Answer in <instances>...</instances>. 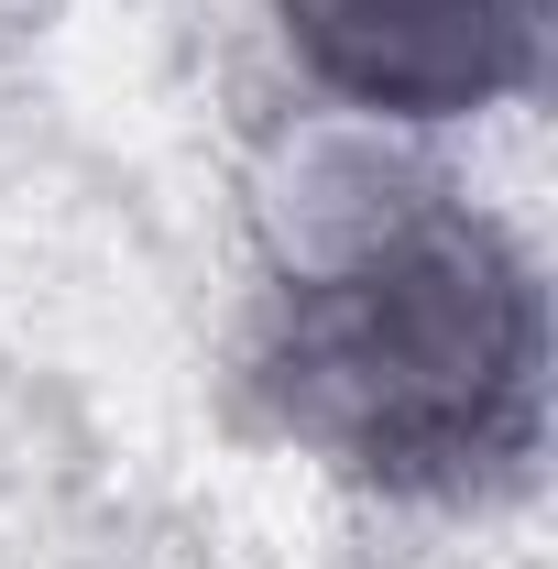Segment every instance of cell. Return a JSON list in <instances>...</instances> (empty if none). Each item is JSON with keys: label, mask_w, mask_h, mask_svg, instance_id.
Returning <instances> with one entry per match:
<instances>
[{"label": "cell", "mask_w": 558, "mask_h": 569, "mask_svg": "<svg viewBox=\"0 0 558 569\" xmlns=\"http://www.w3.org/2000/svg\"><path fill=\"white\" fill-rule=\"evenodd\" d=\"M263 406L296 449L383 493H471L537 449L548 307L482 209H383L275 296Z\"/></svg>", "instance_id": "6da1fadb"}, {"label": "cell", "mask_w": 558, "mask_h": 569, "mask_svg": "<svg viewBox=\"0 0 558 569\" xmlns=\"http://www.w3.org/2000/svg\"><path fill=\"white\" fill-rule=\"evenodd\" d=\"M285 44L361 110L460 121L537 77L548 0H275Z\"/></svg>", "instance_id": "7a4b0ae2"}]
</instances>
